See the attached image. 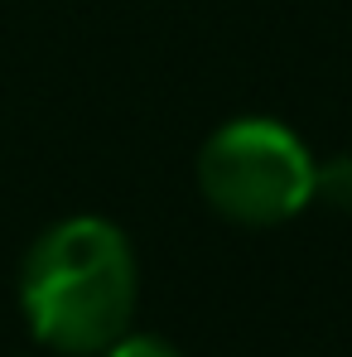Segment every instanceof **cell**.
I'll list each match as a JSON object with an SVG mask.
<instances>
[{
    "label": "cell",
    "mask_w": 352,
    "mask_h": 357,
    "mask_svg": "<svg viewBox=\"0 0 352 357\" xmlns=\"http://www.w3.org/2000/svg\"><path fill=\"white\" fill-rule=\"evenodd\" d=\"M107 353H112V357H178L164 338H150V333H135V338H125V333H121Z\"/></svg>",
    "instance_id": "obj_4"
},
{
    "label": "cell",
    "mask_w": 352,
    "mask_h": 357,
    "mask_svg": "<svg viewBox=\"0 0 352 357\" xmlns=\"http://www.w3.org/2000/svg\"><path fill=\"white\" fill-rule=\"evenodd\" d=\"M314 198H323L328 208L352 213V155H333L328 165L314 169Z\"/></svg>",
    "instance_id": "obj_3"
},
{
    "label": "cell",
    "mask_w": 352,
    "mask_h": 357,
    "mask_svg": "<svg viewBox=\"0 0 352 357\" xmlns=\"http://www.w3.org/2000/svg\"><path fill=\"white\" fill-rule=\"evenodd\" d=\"M198 183L222 218L270 227L314 198V160L280 121L241 116L208 135L198 155Z\"/></svg>",
    "instance_id": "obj_2"
},
{
    "label": "cell",
    "mask_w": 352,
    "mask_h": 357,
    "mask_svg": "<svg viewBox=\"0 0 352 357\" xmlns=\"http://www.w3.org/2000/svg\"><path fill=\"white\" fill-rule=\"evenodd\" d=\"M20 299L39 343L59 353L112 348L135 309V256L121 227L102 218H68L29 246Z\"/></svg>",
    "instance_id": "obj_1"
}]
</instances>
